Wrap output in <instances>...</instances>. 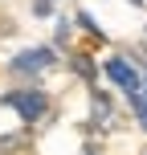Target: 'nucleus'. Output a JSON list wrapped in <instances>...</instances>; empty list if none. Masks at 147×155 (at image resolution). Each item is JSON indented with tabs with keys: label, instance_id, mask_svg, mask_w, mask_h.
<instances>
[{
	"label": "nucleus",
	"instance_id": "nucleus-7",
	"mask_svg": "<svg viewBox=\"0 0 147 155\" xmlns=\"http://www.w3.org/2000/svg\"><path fill=\"white\" fill-rule=\"evenodd\" d=\"M94 114H98V118H110V102H102V98H94Z\"/></svg>",
	"mask_w": 147,
	"mask_h": 155
},
{
	"label": "nucleus",
	"instance_id": "nucleus-1",
	"mask_svg": "<svg viewBox=\"0 0 147 155\" xmlns=\"http://www.w3.org/2000/svg\"><path fill=\"white\" fill-rule=\"evenodd\" d=\"M4 106H12L25 123H37V118L49 110V98H45L41 90H33V86H29V90H12V94H4Z\"/></svg>",
	"mask_w": 147,
	"mask_h": 155
},
{
	"label": "nucleus",
	"instance_id": "nucleus-5",
	"mask_svg": "<svg viewBox=\"0 0 147 155\" xmlns=\"http://www.w3.org/2000/svg\"><path fill=\"white\" fill-rule=\"evenodd\" d=\"M74 70H78V74H82V78H94V65H90V61H86V57H82V53H78V57H74Z\"/></svg>",
	"mask_w": 147,
	"mask_h": 155
},
{
	"label": "nucleus",
	"instance_id": "nucleus-3",
	"mask_svg": "<svg viewBox=\"0 0 147 155\" xmlns=\"http://www.w3.org/2000/svg\"><path fill=\"white\" fill-rule=\"evenodd\" d=\"M53 65V49H25V53H16L12 61H8V70L12 74H41V70H49Z\"/></svg>",
	"mask_w": 147,
	"mask_h": 155
},
{
	"label": "nucleus",
	"instance_id": "nucleus-2",
	"mask_svg": "<svg viewBox=\"0 0 147 155\" xmlns=\"http://www.w3.org/2000/svg\"><path fill=\"white\" fill-rule=\"evenodd\" d=\"M102 70H106V78H110L115 86H123V94H127V98H135V94L143 90L139 70H135L131 61H123V57H106V65H102Z\"/></svg>",
	"mask_w": 147,
	"mask_h": 155
},
{
	"label": "nucleus",
	"instance_id": "nucleus-4",
	"mask_svg": "<svg viewBox=\"0 0 147 155\" xmlns=\"http://www.w3.org/2000/svg\"><path fill=\"white\" fill-rule=\"evenodd\" d=\"M131 106H135V118H139V127L147 131V78H143V90L131 98Z\"/></svg>",
	"mask_w": 147,
	"mask_h": 155
},
{
	"label": "nucleus",
	"instance_id": "nucleus-6",
	"mask_svg": "<svg viewBox=\"0 0 147 155\" xmlns=\"http://www.w3.org/2000/svg\"><path fill=\"white\" fill-rule=\"evenodd\" d=\"M78 25H82L86 33H98V25H94V16H90V12H78ZM98 37H102V33H98Z\"/></svg>",
	"mask_w": 147,
	"mask_h": 155
}]
</instances>
